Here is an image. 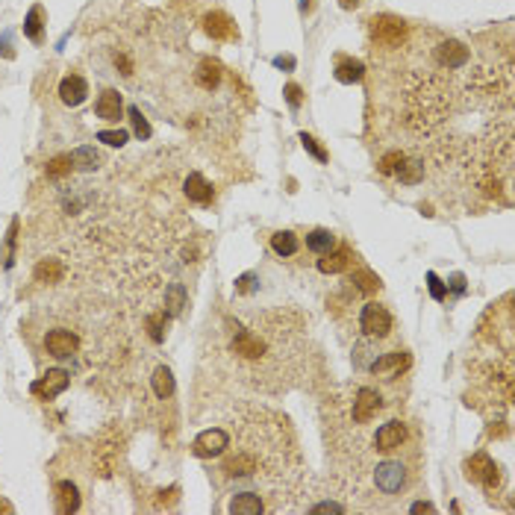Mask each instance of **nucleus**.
Returning a JSON list of instances; mask_svg holds the SVG:
<instances>
[{"mask_svg":"<svg viewBox=\"0 0 515 515\" xmlns=\"http://www.w3.org/2000/svg\"><path fill=\"white\" fill-rule=\"evenodd\" d=\"M403 368H410V354L407 350H392V354H383L371 363V371L377 377H398Z\"/></svg>","mask_w":515,"mask_h":515,"instance_id":"nucleus-12","label":"nucleus"},{"mask_svg":"<svg viewBox=\"0 0 515 515\" xmlns=\"http://www.w3.org/2000/svg\"><path fill=\"white\" fill-rule=\"evenodd\" d=\"M339 6H342V9H356L359 0H339Z\"/></svg>","mask_w":515,"mask_h":515,"instance_id":"nucleus-44","label":"nucleus"},{"mask_svg":"<svg viewBox=\"0 0 515 515\" xmlns=\"http://www.w3.org/2000/svg\"><path fill=\"white\" fill-rule=\"evenodd\" d=\"M333 77H336L339 83H345V85L363 83V77H365V65L359 62V59L339 57V59H336V71H333Z\"/></svg>","mask_w":515,"mask_h":515,"instance_id":"nucleus-17","label":"nucleus"},{"mask_svg":"<svg viewBox=\"0 0 515 515\" xmlns=\"http://www.w3.org/2000/svg\"><path fill=\"white\" fill-rule=\"evenodd\" d=\"M227 447H230V433L224 430V427H210V430L194 436L192 454L197 459H218V456L227 454Z\"/></svg>","mask_w":515,"mask_h":515,"instance_id":"nucleus-4","label":"nucleus"},{"mask_svg":"<svg viewBox=\"0 0 515 515\" xmlns=\"http://www.w3.org/2000/svg\"><path fill=\"white\" fill-rule=\"evenodd\" d=\"M403 159H407V153H401V150H389L386 156L380 159V165H377V168H380V174H389V177H394V171L401 168V162H403Z\"/></svg>","mask_w":515,"mask_h":515,"instance_id":"nucleus-30","label":"nucleus"},{"mask_svg":"<svg viewBox=\"0 0 515 515\" xmlns=\"http://www.w3.org/2000/svg\"><path fill=\"white\" fill-rule=\"evenodd\" d=\"M436 59H439L442 68H447V71H459V68H465V65H468L471 53H468V48L463 45V41L447 39V41H442V45L436 48Z\"/></svg>","mask_w":515,"mask_h":515,"instance_id":"nucleus-10","label":"nucleus"},{"mask_svg":"<svg viewBox=\"0 0 515 515\" xmlns=\"http://www.w3.org/2000/svg\"><path fill=\"white\" fill-rule=\"evenodd\" d=\"M150 383H153V392H156V398L165 401V398H171V394H174V374H171L168 365H159L156 371H153Z\"/></svg>","mask_w":515,"mask_h":515,"instance_id":"nucleus-24","label":"nucleus"},{"mask_svg":"<svg viewBox=\"0 0 515 515\" xmlns=\"http://www.w3.org/2000/svg\"><path fill=\"white\" fill-rule=\"evenodd\" d=\"M194 80L201 89L206 92H212L218 83H221V65L212 62V59H203L201 65H197V71H194Z\"/></svg>","mask_w":515,"mask_h":515,"instance_id":"nucleus-20","label":"nucleus"},{"mask_svg":"<svg viewBox=\"0 0 515 515\" xmlns=\"http://www.w3.org/2000/svg\"><path fill=\"white\" fill-rule=\"evenodd\" d=\"M80 347V339H77L71 330H50L45 336V350L53 359H71Z\"/></svg>","mask_w":515,"mask_h":515,"instance_id":"nucleus-9","label":"nucleus"},{"mask_svg":"<svg viewBox=\"0 0 515 515\" xmlns=\"http://www.w3.org/2000/svg\"><path fill=\"white\" fill-rule=\"evenodd\" d=\"M127 115H130V124H133V133H136L141 141L150 139L153 130H150V124H148V118L141 115V109H139V106H130V109H127Z\"/></svg>","mask_w":515,"mask_h":515,"instance_id":"nucleus-28","label":"nucleus"},{"mask_svg":"<svg viewBox=\"0 0 515 515\" xmlns=\"http://www.w3.org/2000/svg\"><path fill=\"white\" fill-rule=\"evenodd\" d=\"M451 289H454L456 294L465 292V277H463V274H454V277H451Z\"/></svg>","mask_w":515,"mask_h":515,"instance_id":"nucleus-43","label":"nucleus"},{"mask_svg":"<svg viewBox=\"0 0 515 515\" xmlns=\"http://www.w3.org/2000/svg\"><path fill=\"white\" fill-rule=\"evenodd\" d=\"M465 474H468V480L480 483L486 492H495L498 489V480H501V468H498V463L489 454L480 451V454H474L465 463Z\"/></svg>","mask_w":515,"mask_h":515,"instance_id":"nucleus-5","label":"nucleus"},{"mask_svg":"<svg viewBox=\"0 0 515 515\" xmlns=\"http://www.w3.org/2000/svg\"><path fill=\"white\" fill-rule=\"evenodd\" d=\"M427 289H430V298L433 301H445L447 298V286L442 283V277L436 271H427Z\"/></svg>","mask_w":515,"mask_h":515,"instance_id":"nucleus-35","label":"nucleus"},{"mask_svg":"<svg viewBox=\"0 0 515 515\" xmlns=\"http://www.w3.org/2000/svg\"><path fill=\"white\" fill-rule=\"evenodd\" d=\"M380 410H383L380 392L371 389V386H359L356 394H354V407H350V418H354V424H368Z\"/></svg>","mask_w":515,"mask_h":515,"instance_id":"nucleus-6","label":"nucleus"},{"mask_svg":"<svg viewBox=\"0 0 515 515\" xmlns=\"http://www.w3.org/2000/svg\"><path fill=\"white\" fill-rule=\"evenodd\" d=\"M185 197L189 201H194V203H201V206H206V203H212V194H215V189H212V183L203 177V174H189L185 177Z\"/></svg>","mask_w":515,"mask_h":515,"instance_id":"nucleus-15","label":"nucleus"},{"mask_svg":"<svg viewBox=\"0 0 515 515\" xmlns=\"http://www.w3.org/2000/svg\"><path fill=\"white\" fill-rule=\"evenodd\" d=\"M301 145H303L306 150H310V153H312V156L319 159V162H327V150L319 145V139H315V136H310V133H301Z\"/></svg>","mask_w":515,"mask_h":515,"instance_id":"nucleus-37","label":"nucleus"},{"mask_svg":"<svg viewBox=\"0 0 515 515\" xmlns=\"http://www.w3.org/2000/svg\"><path fill=\"white\" fill-rule=\"evenodd\" d=\"M359 330L368 339H386L392 333V312L383 303L368 301L359 312Z\"/></svg>","mask_w":515,"mask_h":515,"instance_id":"nucleus-2","label":"nucleus"},{"mask_svg":"<svg viewBox=\"0 0 515 515\" xmlns=\"http://www.w3.org/2000/svg\"><path fill=\"white\" fill-rule=\"evenodd\" d=\"M127 139H130L127 130H101V133H97V141H103L109 148H124Z\"/></svg>","mask_w":515,"mask_h":515,"instance_id":"nucleus-31","label":"nucleus"},{"mask_svg":"<svg viewBox=\"0 0 515 515\" xmlns=\"http://www.w3.org/2000/svg\"><path fill=\"white\" fill-rule=\"evenodd\" d=\"M68 386H71L68 371H65V368H50L48 374H41V380L32 383L30 392L39 394V398H45V401H50V398H57V394H62Z\"/></svg>","mask_w":515,"mask_h":515,"instance_id":"nucleus-7","label":"nucleus"},{"mask_svg":"<svg viewBox=\"0 0 515 515\" xmlns=\"http://www.w3.org/2000/svg\"><path fill=\"white\" fill-rule=\"evenodd\" d=\"M85 97H89V83H85L80 74L62 77V83H59V101L65 106H80Z\"/></svg>","mask_w":515,"mask_h":515,"instance_id":"nucleus-11","label":"nucleus"},{"mask_svg":"<svg viewBox=\"0 0 515 515\" xmlns=\"http://www.w3.org/2000/svg\"><path fill=\"white\" fill-rule=\"evenodd\" d=\"M233 515H259L265 512V503L256 492H236L233 498H230V507H227Z\"/></svg>","mask_w":515,"mask_h":515,"instance_id":"nucleus-16","label":"nucleus"},{"mask_svg":"<svg viewBox=\"0 0 515 515\" xmlns=\"http://www.w3.org/2000/svg\"><path fill=\"white\" fill-rule=\"evenodd\" d=\"M256 280H259L256 274H242V277L236 280V294H250L256 289Z\"/></svg>","mask_w":515,"mask_h":515,"instance_id":"nucleus-39","label":"nucleus"},{"mask_svg":"<svg viewBox=\"0 0 515 515\" xmlns=\"http://www.w3.org/2000/svg\"><path fill=\"white\" fill-rule=\"evenodd\" d=\"M407 480H410V471L401 459H386V463H380L374 468V486H377V492H383V495H389V498L401 495V492L407 489Z\"/></svg>","mask_w":515,"mask_h":515,"instance_id":"nucleus-1","label":"nucleus"},{"mask_svg":"<svg viewBox=\"0 0 515 515\" xmlns=\"http://www.w3.org/2000/svg\"><path fill=\"white\" fill-rule=\"evenodd\" d=\"M283 94H286V103L292 106V109H301V103H303V89L298 83H289L286 89H283Z\"/></svg>","mask_w":515,"mask_h":515,"instance_id":"nucleus-38","label":"nucleus"},{"mask_svg":"<svg viewBox=\"0 0 515 515\" xmlns=\"http://www.w3.org/2000/svg\"><path fill=\"white\" fill-rule=\"evenodd\" d=\"M165 303H168V312H180L183 306H185V289L180 286V283H174V286L165 292Z\"/></svg>","mask_w":515,"mask_h":515,"instance_id":"nucleus-32","label":"nucleus"},{"mask_svg":"<svg viewBox=\"0 0 515 515\" xmlns=\"http://www.w3.org/2000/svg\"><path fill=\"white\" fill-rule=\"evenodd\" d=\"M77 509H80V492L71 480H62V483H57V512L68 515Z\"/></svg>","mask_w":515,"mask_h":515,"instance_id":"nucleus-19","label":"nucleus"},{"mask_svg":"<svg viewBox=\"0 0 515 515\" xmlns=\"http://www.w3.org/2000/svg\"><path fill=\"white\" fill-rule=\"evenodd\" d=\"M336 248V236H333V230H312L310 236H306V250H312V254H327V250H333Z\"/></svg>","mask_w":515,"mask_h":515,"instance_id":"nucleus-22","label":"nucleus"},{"mask_svg":"<svg viewBox=\"0 0 515 515\" xmlns=\"http://www.w3.org/2000/svg\"><path fill=\"white\" fill-rule=\"evenodd\" d=\"M407 442V424L398 421V418H392L380 427V430L374 433V447L380 454H392V451H398V447Z\"/></svg>","mask_w":515,"mask_h":515,"instance_id":"nucleus-8","label":"nucleus"},{"mask_svg":"<svg viewBox=\"0 0 515 515\" xmlns=\"http://www.w3.org/2000/svg\"><path fill=\"white\" fill-rule=\"evenodd\" d=\"M165 324H168L165 312H156V315H150V319H148V330H150L153 342H162V339H165Z\"/></svg>","mask_w":515,"mask_h":515,"instance_id":"nucleus-34","label":"nucleus"},{"mask_svg":"<svg viewBox=\"0 0 515 515\" xmlns=\"http://www.w3.org/2000/svg\"><path fill=\"white\" fill-rule=\"evenodd\" d=\"M94 112H97V118H101V121L118 124V118H121V112H124L121 94H118L115 89L101 92V97H97V103H94Z\"/></svg>","mask_w":515,"mask_h":515,"instance_id":"nucleus-13","label":"nucleus"},{"mask_svg":"<svg viewBox=\"0 0 515 515\" xmlns=\"http://www.w3.org/2000/svg\"><path fill=\"white\" fill-rule=\"evenodd\" d=\"M203 30L210 32L212 39H218V41H233L236 36H239V30H236V24L230 21L224 12H210L203 18Z\"/></svg>","mask_w":515,"mask_h":515,"instance_id":"nucleus-14","label":"nucleus"},{"mask_svg":"<svg viewBox=\"0 0 515 515\" xmlns=\"http://www.w3.org/2000/svg\"><path fill=\"white\" fill-rule=\"evenodd\" d=\"M394 177H398L401 183H407V185H415V183L424 180V165H421L418 159H410L407 156V159L401 162V168L394 171Z\"/></svg>","mask_w":515,"mask_h":515,"instance_id":"nucleus-26","label":"nucleus"},{"mask_svg":"<svg viewBox=\"0 0 515 515\" xmlns=\"http://www.w3.org/2000/svg\"><path fill=\"white\" fill-rule=\"evenodd\" d=\"M298 248H301V242H298V236L292 233V230H277V233L271 236V250L277 256H294L298 254Z\"/></svg>","mask_w":515,"mask_h":515,"instance_id":"nucleus-21","label":"nucleus"},{"mask_svg":"<svg viewBox=\"0 0 515 515\" xmlns=\"http://www.w3.org/2000/svg\"><path fill=\"white\" fill-rule=\"evenodd\" d=\"M71 168H74L71 153L68 156H57V159H50V165H48V177H62V174H68Z\"/></svg>","mask_w":515,"mask_h":515,"instance_id":"nucleus-36","label":"nucleus"},{"mask_svg":"<svg viewBox=\"0 0 515 515\" xmlns=\"http://www.w3.org/2000/svg\"><path fill=\"white\" fill-rule=\"evenodd\" d=\"M410 512H415V515H418V512H436V507H433V503H427V501H415L410 507Z\"/></svg>","mask_w":515,"mask_h":515,"instance_id":"nucleus-42","label":"nucleus"},{"mask_svg":"<svg viewBox=\"0 0 515 515\" xmlns=\"http://www.w3.org/2000/svg\"><path fill=\"white\" fill-rule=\"evenodd\" d=\"M310 512H345V507H342V503H333V501H324V503L310 507Z\"/></svg>","mask_w":515,"mask_h":515,"instance_id":"nucleus-40","label":"nucleus"},{"mask_svg":"<svg viewBox=\"0 0 515 515\" xmlns=\"http://www.w3.org/2000/svg\"><path fill=\"white\" fill-rule=\"evenodd\" d=\"M350 262H354V254H350L347 248L327 250V254H321V259H319V271L321 274H342V271L350 268Z\"/></svg>","mask_w":515,"mask_h":515,"instance_id":"nucleus-18","label":"nucleus"},{"mask_svg":"<svg viewBox=\"0 0 515 515\" xmlns=\"http://www.w3.org/2000/svg\"><path fill=\"white\" fill-rule=\"evenodd\" d=\"M71 162H74V168H80V171H94L97 165H101V153H97L92 145H83L71 153Z\"/></svg>","mask_w":515,"mask_h":515,"instance_id":"nucleus-25","label":"nucleus"},{"mask_svg":"<svg viewBox=\"0 0 515 515\" xmlns=\"http://www.w3.org/2000/svg\"><path fill=\"white\" fill-rule=\"evenodd\" d=\"M41 21H45V9H41V3H36L27 12V18H24V36L30 39V41H41V30H45V24H41Z\"/></svg>","mask_w":515,"mask_h":515,"instance_id":"nucleus-23","label":"nucleus"},{"mask_svg":"<svg viewBox=\"0 0 515 515\" xmlns=\"http://www.w3.org/2000/svg\"><path fill=\"white\" fill-rule=\"evenodd\" d=\"M368 24H371V39H374V45L401 48V41L407 39V24L394 15H377V18H371Z\"/></svg>","mask_w":515,"mask_h":515,"instance_id":"nucleus-3","label":"nucleus"},{"mask_svg":"<svg viewBox=\"0 0 515 515\" xmlns=\"http://www.w3.org/2000/svg\"><path fill=\"white\" fill-rule=\"evenodd\" d=\"M0 512H12V503H6V501H0Z\"/></svg>","mask_w":515,"mask_h":515,"instance_id":"nucleus-45","label":"nucleus"},{"mask_svg":"<svg viewBox=\"0 0 515 515\" xmlns=\"http://www.w3.org/2000/svg\"><path fill=\"white\" fill-rule=\"evenodd\" d=\"M36 277L41 280V283H57L59 277H62V265H59V262L57 259H50V262H41V265L36 268Z\"/></svg>","mask_w":515,"mask_h":515,"instance_id":"nucleus-33","label":"nucleus"},{"mask_svg":"<svg viewBox=\"0 0 515 515\" xmlns=\"http://www.w3.org/2000/svg\"><path fill=\"white\" fill-rule=\"evenodd\" d=\"M274 68H280V71H292L294 68V57H274Z\"/></svg>","mask_w":515,"mask_h":515,"instance_id":"nucleus-41","label":"nucleus"},{"mask_svg":"<svg viewBox=\"0 0 515 515\" xmlns=\"http://www.w3.org/2000/svg\"><path fill=\"white\" fill-rule=\"evenodd\" d=\"M18 218H12V224H9V233H6V245H3V254H0V259H3V268H12L15 262V245H18Z\"/></svg>","mask_w":515,"mask_h":515,"instance_id":"nucleus-27","label":"nucleus"},{"mask_svg":"<svg viewBox=\"0 0 515 515\" xmlns=\"http://www.w3.org/2000/svg\"><path fill=\"white\" fill-rule=\"evenodd\" d=\"M350 283H356V292H365V294H371V292H377V289H380V280H377L368 268L356 271L354 277H350Z\"/></svg>","mask_w":515,"mask_h":515,"instance_id":"nucleus-29","label":"nucleus"}]
</instances>
